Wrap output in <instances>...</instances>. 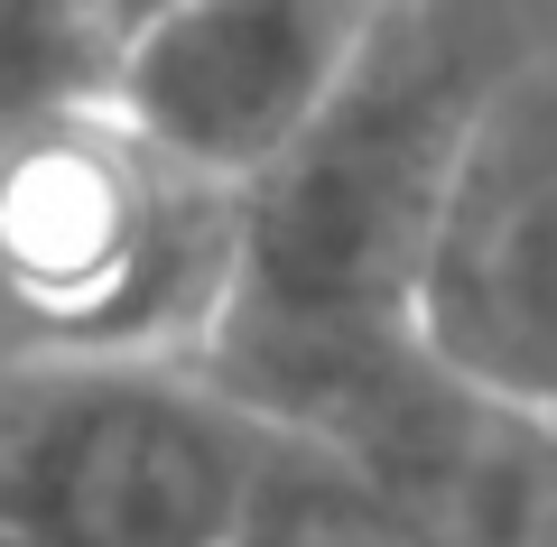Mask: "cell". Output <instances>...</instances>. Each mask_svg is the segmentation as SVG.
<instances>
[{"label": "cell", "mask_w": 557, "mask_h": 547, "mask_svg": "<svg viewBox=\"0 0 557 547\" xmlns=\"http://www.w3.org/2000/svg\"><path fill=\"white\" fill-rule=\"evenodd\" d=\"M242 196L102 94L0 130V362H196L233 307Z\"/></svg>", "instance_id": "6da1fadb"}, {"label": "cell", "mask_w": 557, "mask_h": 547, "mask_svg": "<svg viewBox=\"0 0 557 547\" xmlns=\"http://www.w3.org/2000/svg\"><path fill=\"white\" fill-rule=\"evenodd\" d=\"M260 455L205 362H0V520L47 547H233Z\"/></svg>", "instance_id": "7a4b0ae2"}, {"label": "cell", "mask_w": 557, "mask_h": 547, "mask_svg": "<svg viewBox=\"0 0 557 547\" xmlns=\"http://www.w3.org/2000/svg\"><path fill=\"white\" fill-rule=\"evenodd\" d=\"M409 334L474 390L557 418V20L493 75L409 260Z\"/></svg>", "instance_id": "3957f363"}, {"label": "cell", "mask_w": 557, "mask_h": 547, "mask_svg": "<svg viewBox=\"0 0 557 547\" xmlns=\"http://www.w3.org/2000/svg\"><path fill=\"white\" fill-rule=\"evenodd\" d=\"M391 0H177L112 47L102 102L186 176L251 196L354 84Z\"/></svg>", "instance_id": "277c9868"}, {"label": "cell", "mask_w": 557, "mask_h": 547, "mask_svg": "<svg viewBox=\"0 0 557 547\" xmlns=\"http://www.w3.org/2000/svg\"><path fill=\"white\" fill-rule=\"evenodd\" d=\"M233 547H437L372 473H354L335 446L278 427L270 418V455H260L251 510H242Z\"/></svg>", "instance_id": "5b68a950"}, {"label": "cell", "mask_w": 557, "mask_h": 547, "mask_svg": "<svg viewBox=\"0 0 557 547\" xmlns=\"http://www.w3.org/2000/svg\"><path fill=\"white\" fill-rule=\"evenodd\" d=\"M102 65L112 47L84 0H0V130L102 94Z\"/></svg>", "instance_id": "8992f818"}, {"label": "cell", "mask_w": 557, "mask_h": 547, "mask_svg": "<svg viewBox=\"0 0 557 547\" xmlns=\"http://www.w3.org/2000/svg\"><path fill=\"white\" fill-rule=\"evenodd\" d=\"M84 10H94L102 47H121V38H139V28L159 20V10H177V0H84Z\"/></svg>", "instance_id": "52a82bcc"}, {"label": "cell", "mask_w": 557, "mask_h": 547, "mask_svg": "<svg viewBox=\"0 0 557 547\" xmlns=\"http://www.w3.org/2000/svg\"><path fill=\"white\" fill-rule=\"evenodd\" d=\"M0 547H47V538H28V529H10V520H0Z\"/></svg>", "instance_id": "ba28073f"}]
</instances>
